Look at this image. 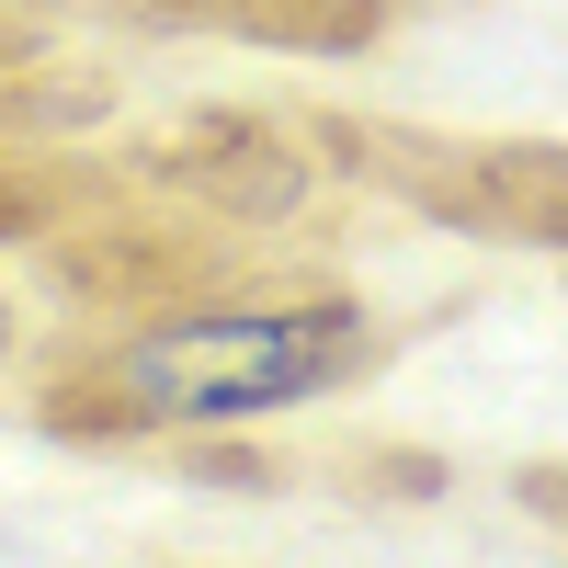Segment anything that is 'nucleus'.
I'll return each instance as SVG.
<instances>
[{"instance_id": "1", "label": "nucleus", "mask_w": 568, "mask_h": 568, "mask_svg": "<svg viewBox=\"0 0 568 568\" xmlns=\"http://www.w3.org/2000/svg\"><path fill=\"white\" fill-rule=\"evenodd\" d=\"M353 318L342 307H227V318H171L136 329L103 364V409L114 420H160V433H205V420H262L329 398L353 375Z\"/></svg>"}]
</instances>
